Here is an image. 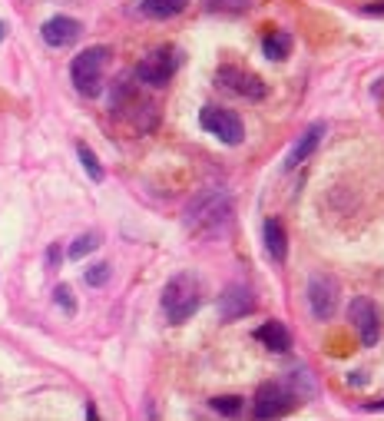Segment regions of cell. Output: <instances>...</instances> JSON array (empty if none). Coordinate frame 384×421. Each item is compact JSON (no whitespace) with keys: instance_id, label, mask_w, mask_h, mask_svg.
<instances>
[{"instance_id":"11","label":"cell","mask_w":384,"mask_h":421,"mask_svg":"<svg viewBox=\"0 0 384 421\" xmlns=\"http://www.w3.org/2000/svg\"><path fill=\"white\" fill-rule=\"evenodd\" d=\"M252 308H255V299H252L249 286H229L219 295V315H222V322H235V319L249 315Z\"/></svg>"},{"instance_id":"20","label":"cell","mask_w":384,"mask_h":421,"mask_svg":"<svg viewBox=\"0 0 384 421\" xmlns=\"http://www.w3.org/2000/svg\"><path fill=\"white\" fill-rule=\"evenodd\" d=\"M212 14H245L252 7V0H206Z\"/></svg>"},{"instance_id":"21","label":"cell","mask_w":384,"mask_h":421,"mask_svg":"<svg viewBox=\"0 0 384 421\" xmlns=\"http://www.w3.org/2000/svg\"><path fill=\"white\" fill-rule=\"evenodd\" d=\"M83 279H86V286H93V288L106 286V282H110V266H106V262H96V266H90L83 272Z\"/></svg>"},{"instance_id":"12","label":"cell","mask_w":384,"mask_h":421,"mask_svg":"<svg viewBox=\"0 0 384 421\" xmlns=\"http://www.w3.org/2000/svg\"><path fill=\"white\" fill-rule=\"evenodd\" d=\"M325 130H328L325 123H311L305 133H302V139L291 146V153L285 156V170H298V166L305 163L308 156H311L315 150H318V146H322V139H325Z\"/></svg>"},{"instance_id":"10","label":"cell","mask_w":384,"mask_h":421,"mask_svg":"<svg viewBox=\"0 0 384 421\" xmlns=\"http://www.w3.org/2000/svg\"><path fill=\"white\" fill-rule=\"evenodd\" d=\"M80 34H83V23L73 17H63V14H57V17H50L43 27H40V37H43V43L47 47H70V43H77Z\"/></svg>"},{"instance_id":"19","label":"cell","mask_w":384,"mask_h":421,"mask_svg":"<svg viewBox=\"0 0 384 421\" xmlns=\"http://www.w3.org/2000/svg\"><path fill=\"white\" fill-rule=\"evenodd\" d=\"M99 246V236L96 232H83L73 239V246H70V259H83V255H90V252Z\"/></svg>"},{"instance_id":"17","label":"cell","mask_w":384,"mask_h":421,"mask_svg":"<svg viewBox=\"0 0 384 421\" xmlns=\"http://www.w3.org/2000/svg\"><path fill=\"white\" fill-rule=\"evenodd\" d=\"M80 153V163H83V170H86V176L93 179V183H103V166H99V159H96V153L86 146V143H80L77 146Z\"/></svg>"},{"instance_id":"2","label":"cell","mask_w":384,"mask_h":421,"mask_svg":"<svg viewBox=\"0 0 384 421\" xmlns=\"http://www.w3.org/2000/svg\"><path fill=\"white\" fill-rule=\"evenodd\" d=\"M229 216H232V199L226 192L212 190L206 196H199L186 209V226L192 232H219L229 223Z\"/></svg>"},{"instance_id":"13","label":"cell","mask_w":384,"mask_h":421,"mask_svg":"<svg viewBox=\"0 0 384 421\" xmlns=\"http://www.w3.org/2000/svg\"><path fill=\"white\" fill-rule=\"evenodd\" d=\"M255 342H262L269 352H288L291 348V332H288L282 322H265V326L255 328Z\"/></svg>"},{"instance_id":"3","label":"cell","mask_w":384,"mask_h":421,"mask_svg":"<svg viewBox=\"0 0 384 421\" xmlns=\"http://www.w3.org/2000/svg\"><path fill=\"white\" fill-rule=\"evenodd\" d=\"M110 60V50L106 47H86L80 50L73 63H70V80L83 96H96L103 90V67Z\"/></svg>"},{"instance_id":"22","label":"cell","mask_w":384,"mask_h":421,"mask_svg":"<svg viewBox=\"0 0 384 421\" xmlns=\"http://www.w3.org/2000/svg\"><path fill=\"white\" fill-rule=\"evenodd\" d=\"M53 302H57L67 315H73V312H77V302H73V292H70V286H57V288H53Z\"/></svg>"},{"instance_id":"7","label":"cell","mask_w":384,"mask_h":421,"mask_svg":"<svg viewBox=\"0 0 384 421\" xmlns=\"http://www.w3.org/2000/svg\"><path fill=\"white\" fill-rule=\"evenodd\" d=\"M348 322L355 326V332H358V339H361L365 348L378 345V339H381V312H378V306H374L371 299L358 295V299L348 306Z\"/></svg>"},{"instance_id":"26","label":"cell","mask_w":384,"mask_h":421,"mask_svg":"<svg viewBox=\"0 0 384 421\" xmlns=\"http://www.w3.org/2000/svg\"><path fill=\"white\" fill-rule=\"evenodd\" d=\"M7 37V23H3V20H0V40Z\"/></svg>"},{"instance_id":"24","label":"cell","mask_w":384,"mask_h":421,"mask_svg":"<svg viewBox=\"0 0 384 421\" xmlns=\"http://www.w3.org/2000/svg\"><path fill=\"white\" fill-rule=\"evenodd\" d=\"M47 259H50V266L57 269V266H60V246H50V252H47Z\"/></svg>"},{"instance_id":"18","label":"cell","mask_w":384,"mask_h":421,"mask_svg":"<svg viewBox=\"0 0 384 421\" xmlns=\"http://www.w3.org/2000/svg\"><path fill=\"white\" fill-rule=\"evenodd\" d=\"M209 405L219 411V415H226V418L242 415V398H239V395H219V398H212Z\"/></svg>"},{"instance_id":"9","label":"cell","mask_w":384,"mask_h":421,"mask_svg":"<svg viewBox=\"0 0 384 421\" xmlns=\"http://www.w3.org/2000/svg\"><path fill=\"white\" fill-rule=\"evenodd\" d=\"M215 83H219V87H226L229 93L245 96V100H262V96L269 93V87L255 77V73H245L242 67H219Z\"/></svg>"},{"instance_id":"5","label":"cell","mask_w":384,"mask_h":421,"mask_svg":"<svg viewBox=\"0 0 384 421\" xmlns=\"http://www.w3.org/2000/svg\"><path fill=\"white\" fill-rule=\"evenodd\" d=\"M176 67H179V54L173 47H159V50L146 54L136 63V80L146 83V87H166L173 80Z\"/></svg>"},{"instance_id":"14","label":"cell","mask_w":384,"mask_h":421,"mask_svg":"<svg viewBox=\"0 0 384 421\" xmlns=\"http://www.w3.org/2000/svg\"><path fill=\"white\" fill-rule=\"evenodd\" d=\"M262 236H265V252H269L275 262H285L288 255V236H285V226H282V219H265V229H262Z\"/></svg>"},{"instance_id":"15","label":"cell","mask_w":384,"mask_h":421,"mask_svg":"<svg viewBox=\"0 0 384 421\" xmlns=\"http://www.w3.org/2000/svg\"><path fill=\"white\" fill-rule=\"evenodd\" d=\"M189 7V0H143L139 3V14L149 20H169L176 14H182Z\"/></svg>"},{"instance_id":"8","label":"cell","mask_w":384,"mask_h":421,"mask_svg":"<svg viewBox=\"0 0 384 421\" xmlns=\"http://www.w3.org/2000/svg\"><path fill=\"white\" fill-rule=\"evenodd\" d=\"M308 306H311V315L318 322H328L338 308V282L331 275H311L308 279Z\"/></svg>"},{"instance_id":"1","label":"cell","mask_w":384,"mask_h":421,"mask_svg":"<svg viewBox=\"0 0 384 421\" xmlns=\"http://www.w3.org/2000/svg\"><path fill=\"white\" fill-rule=\"evenodd\" d=\"M202 306V286L192 272H179L173 275L166 288H163V312L169 315V322H186L195 315V308Z\"/></svg>"},{"instance_id":"4","label":"cell","mask_w":384,"mask_h":421,"mask_svg":"<svg viewBox=\"0 0 384 421\" xmlns=\"http://www.w3.org/2000/svg\"><path fill=\"white\" fill-rule=\"evenodd\" d=\"M199 126L215 139H222L226 146H239L245 139V126H242L239 113H232L226 106H202L199 110Z\"/></svg>"},{"instance_id":"23","label":"cell","mask_w":384,"mask_h":421,"mask_svg":"<svg viewBox=\"0 0 384 421\" xmlns=\"http://www.w3.org/2000/svg\"><path fill=\"white\" fill-rule=\"evenodd\" d=\"M361 17H384V0H371L361 7Z\"/></svg>"},{"instance_id":"16","label":"cell","mask_w":384,"mask_h":421,"mask_svg":"<svg viewBox=\"0 0 384 421\" xmlns=\"http://www.w3.org/2000/svg\"><path fill=\"white\" fill-rule=\"evenodd\" d=\"M291 47H295V40H291V34H285V30H272V34H265V40H262V54L269 60H288L291 57Z\"/></svg>"},{"instance_id":"6","label":"cell","mask_w":384,"mask_h":421,"mask_svg":"<svg viewBox=\"0 0 384 421\" xmlns=\"http://www.w3.org/2000/svg\"><path fill=\"white\" fill-rule=\"evenodd\" d=\"M295 402H298V395L288 391L282 382H265L259 385V391H255L252 415L255 418H282V415H288L295 408Z\"/></svg>"},{"instance_id":"25","label":"cell","mask_w":384,"mask_h":421,"mask_svg":"<svg viewBox=\"0 0 384 421\" xmlns=\"http://www.w3.org/2000/svg\"><path fill=\"white\" fill-rule=\"evenodd\" d=\"M365 408H368V411H384V402H368Z\"/></svg>"}]
</instances>
